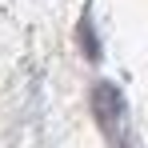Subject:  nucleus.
Segmentation results:
<instances>
[{
  "instance_id": "obj_1",
  "label": "nucleus",
  "mask_w": 148,
  "mask_h": 148,
  "mask_svg": "<svg viewBox=\"0 0 148 148\" xmlns=\"http://www.w3.org/2000/svg\"><path fill=\"white\" fill-rule=\"evenodd\" d=\"M92 116H96L104 140L112 148H124V128H128V104H124V92L116 84L100 80L92 84Z\"/></svg>"
},
{
  "instance_id": "obj_2",
  "label": "nucleus",
  "mask_w": 148,
  "mask_h": 148,
  "mask_svg": "<svg viewBox=\"0 0 148 148\" xmlns=\"http://www.w3.org/2000/svg\"><path fill=\"white\" fill-rule=\"evenodd\" d=\"M76 36H80V48H84V56L96 64V60H100V40H96V28H92V8L80 16V28H76Z\"/></svg>"
}]
</instances>
